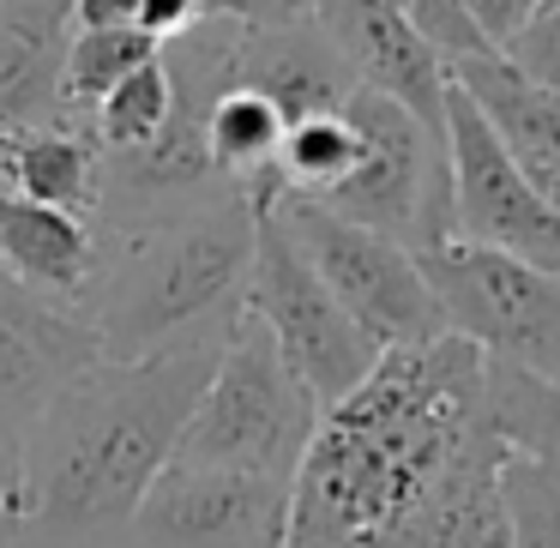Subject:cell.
I'll use <instances>...</instances> for the list:
<instances>
[{"label":"cell","instance_id":"obj_18","mask_svg":"<svg viewBox=\"0 0 560 548\" xmlns=\"http://www.w3.org/2000/svg\"><path fill=\"white\" fill-rule=\"evenodd\" d=\"M158 55H163V43L145 37V31H133V25L127 31H73L67 73H61V115L85 121L115 85H127V79H133L139 67H151Z\"/></svg>","mask_w":560,"mask_h":548},{"label":"cell","instance_id":"obj_6","mask_svg":"<svg viewBox=\"0 0 560 548\" xmlns=\"http://www.w3.org/2000/svg\"><path fill=\"white\" fill-rule=\"evenodd\" d=\"M350 121L362 133V163L331 199L314 206L338 211V218L362 223V230L386 235V242L428 254V247L452 242V151L440 133H428L410 109H398L380 91H355Z\"/></svg>","mask_w":560,"mask_h":548},{"label":"cell","instance_id":"obj_24","mask_svg":"<svg viewBox=\"0 0 560 548\" xmlns=\"http://www.w3.org/2000/svg\"><path fill=\"white\" fill-rule=\"evenodd\" d=\"M452 7H458L464 13V25L476 31V37L488 43V49H506L512 37H518L524 25H530L536 19V0H452Z\"/></svg>","mask_w":560,"mask_h":548},{"label":"cell","instance_id":"obj_23","mask_svg":"<svg viewBox=\"0 0 560 548\" xmlns=\"http://www.w3.org/2000/svg\"><path fill=\"white\" fill-rule=\"evenodd\" d=\"M500 55H506L524 79H536L542 91H555V97H560V7H542V13H536Z\"/></svg>","mask_w":560,"mask_h":548},{"label":"cell","instance_id":"obj_15","mask_svg":"<svg viewBox=\"0 0 560 548\" xmlns=\"http://www.w3.org/2000/svg\"><path fill=\"white\" fill-rule=\"evenodd\" d=\"M91 259H97V223L55 211L43 199L19 194L13 182H0V271L7 278L79 314L91 290Z\"/></svg>","mask_w":560,"mask_h":548},{"label":"cell","instance_id":"obj_1","mask_svg":"<svg viewBox=\"0 0 560 548\" xmlns=\"http://www.w3.org/2000/svg\"><path fill=\"white\" fill-rule=\"evenodd\" d=\"M488 355L458 331L380 368L319 416L295 470L290 548H506Z\"/></svg>","mask_w":560,"mask_h":548},{"label":"cell","instance_id":"obj_14","mask_svg":"<svg viewBox=\"0 0 560 548\" xmlns=\"http://www.w3.org/2000/svg\"><path fill=\"white\" fill-rule=\"evenodd\" d=\"M73 0H0V139L61 121Z\"/></svg>","mask_w":560,"mask_h":548},{"label":"cell","instance_id":"obj_3","mask_svg":"<svg viewBox=\"0 0 560 548\" xmlns=\"http://www.w3.org/2000/svg\"><path fill=\"white\" fill-rule=\"evenodd\" d=\"M254 242L259 206L247 194L97 211V259L79 314L97 331L103 362L230 343L247 314Z\"/></svg>","mask_w":560,"mask_h":548},{"label":"cell","instance_id":"obj_19","mask_svg":"<svg viewBox=\"0 0 560 548\" xmlns=\"http://www.w3.org/2000/svg\"><path fill=\"white\" fill-rule=\"evenodd\" d=\"M355 163H362V133H355L350 109L307 115V121L290 127V139L278 151V182L295 199H331L355 175Z\"/></svg>","mask_w":560,"mask_h":548},{"label":"cell","instance_id":"obj_12","mask_svg":"<svg viewBox=\"0 0 560 548\" xmlns=\"http://www.w3.org/2000/svg\"><path fill=\"white\" fill-rule=\"evenodd\" d=\"M307 19L331 37V49L350 61V73L368 91L410 109L428 133L446 139V61L422 43V31L392 7V0H307Z\"/></svg>","mask_w":560,"mask_h":548},{"label":"cell","instance_id":"obj_25","mask_svg":"<svg viewBox=\"0 0 560 548\" xmlns=\"http://www.w3.org/2000/svg\"><path fill=\"white\" fill-rule=\"evenodd\" d=\"M0 548H19V458H0Z\"/></svg>","mask_w":560,"mask_h":548},{"label":"cell","instance_id":"obj_26","mask_svg":"<svg viewBox=\"0 0 560 548\" xmlns=\"http://www.w3.org/2000/svg\"><path fill=\"white\" fill-rule=\"evenodd\" d=\"M302 7H307V0H302Z\"/></svg>","mask_w":560,"mask_h":548},{"label":"cell","instance_id":"obj_16","mask_svg":"<svg viewBox=\"0 0 560 548\" xmlns=\"http://www.w3.org/2000/svg\"><path fill=\"white\" fill-rule=\"evenodd\" d=\"M0 182H13L19 194L43 199L55 211H73V218L97 223L109 158H103L97 133L85 121L61 115V121H43L31 133L0 139Z\"/></svg>","mask_w":560,"mask_h":548},{"label":"cell","instance_id":"obj_11","mask_svg":"<svg viewBox=\"0 0 560 548\" xmlns=\"http://www.w3.org/2000/svg\"><path fill=\"white\" fill-rule=\"evenodd\" d=\"M91 362H103L97 331L73 307L43 302L37 290L0 271V458H19L31 422Z\"/></svg>","mask_w":560,"mask_h":548},{"label":"cell","instance_id":"obj_21","mask_svg":"<svg viewBox=\"0 0 560 548\" xmlns=\"http://www.w3.org/2000/svg\"><path fill=\"white\" fill-rule=\"evenodd\" d=\"M170 109H175V91H170V67L163 55L151 67H139L127 85H115L97 109L85 115V127L97 133L103 158H139L145 145H158V133L170 127Z\"/></svg>","mask_w":560,"mask_h":548},{"label":"cell","instance_id":"obj_17","mask_svg":"<svg viewBox=\"0 0 560 548\" xmlns=\"http://www.w3.org/2000/svg\"><path fill=\"white\" fill-rule=\"evenodd\" d=\"M446 79L476 103L494 139L512 151L518 170H548L560 163V97L542 91L536 79H524L506 55H470V61H452Z\"/></svg>","mask_w":560,"mask_h":548},{"label":"cell","instance_id":"obj_2","mask_svg":"<svg viewBox=\"0 0 560 548\" xmlns=\"http://www.w3.org/2000/svg\"><path fill=\"white\" fill-rule=\"evenodd\" d=\"M223 343L91 362L19 440V548H127L170 470Z\"/></svg>","mask_w":560,"mask_h":548},{"label":"cell","instance_id":"obj_13","mask_svg":"<svg viewBox=\"0 0 560 548\" xmlns=\"http://www.w3.org/2000/svg\"><path fill=\"white\" fill-rule=\"evenodd\" d=\"M235 85L259 91L278 103L283 121H307V115H338L362 91L331 37L314 19H283V25H235Z\"/></svg>","mask_w":560,"mask_h":548},{"label":"cell","instance_id":"obj_9","mask_svg":"<svg viewBox=\"0 0 560 548\" xmlns=\"http://www.w3.org/2000/svg\"><path fill=\"white\" fill-rule=\"evenodd\" d=\"M446 151H452V223L458 242L494 247L524 266L560 271V218L530 187V175L512 163L494 127L476 115V103L452 85L446 97Z\"/></svg>","mask_w":560,"mask_h":548},{"label":"cell","instance_id":"obj_5","mask_svg":"<svg viewBox=\"0 0 560 548\" xmlns=\"http://www.w3.org/2000/svg\"><path fill=\"white\" fill-rule=\"evenodd\" d=\"M247 314L278 338L283 362L295 368L319 410H338L355 386L380 368V343L343 314V302L326 290L295 235L283 230L278 199H259V242H254V278H247Z\"/></svg>","mask_w":560,"mask_h":548},{"label":"cell","instance_id":"obj_7","mask_svg":"<svg viewBox=\"0 0 560 548\" xmlns=\"http://www.w3.org/2000/svg\"><path fill=\"white\" fill-rule=\"evenodd\" d=\"M416 266L446 314V331H458L500 368L560 380V271L470 247L458 235L416 254Z\"/></svg>","mask_w":560,"mask_h":548},{"label":"cell","instance_id":"obj_4","mask_svg":"<svg viewBox=\"0 0 560 548\" xmlns=\"http://www.w3.org/2000/svg\"><path fill=\"white\" fill-rule=\"evenodd\" d=\"M319 416L326 410H319L314 392L295 380V368L283 362L278 338H271L254 314H242V326L223 343L218 374H211V386H206V398H199L175 458L206 464V470L266 476V482L295 488V470H302L307 446H314Z\"/></svg>","mask_w":560,"mask_h":548},{"label":"cell","instance_id":"obj_8","mask_svg":"<svg viewBox=\"0 0 560 548\" xmlns=\"http://www.w3.org/2000/svg\"><path fill=\"white\" fill-rule=\"evenodd\" d=\"M278 218L295 235V247L307 254V266L326 278V290L343 302V314L380 350H422V343L446 338V314H440L410 247L386 242V235L295 194H278Z\"/></svg>","mask_w":560,"mask_h":548},{"label":"cell","instance_id":"obj_22","mask_svg":"<svg viewBox=\"0 0 560 548\" xmlns=\"http://www.w3.org/2000/svg\"><path fill=\"white\" fill-rule=\"evenodd\" d=\"M500 506H506V548H560V452L506 458Z\"/></svg>","mask_w":560,"mask_h":548},{"label":"cell","instance_id":"obj_20","mask_svg":"<svg viewBox=\"0 0 560 548\" xmlns=\"http://www.w3.org/2000/svg\"><path fill=\"white\" fill-rule=\"evenodd\" d=\"M488 422L512 458H555L560 452V380L488 362Z\"/></svg>","mask_w":560,"mask_h":548},{"label":"cell","instance_id":"obj_10","mask_svg":"<svg viewBox=\"0 0 560 548\" xmlns=\"http://www.w3.org/2000/svg\"><path fill=\"white\" fill-rule=\"evenodd\" d=\"M290 482L170 458L127 548H290Z\"/></svg>","mask_w":560,"mask_h":548}]
</instances>
